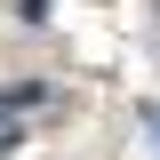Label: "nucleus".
<instances>
[{"label": "nucleus", "mask_w": 160, "mask_h": 160, "mask_svg": "<svg viewBox=\"0 0 160 160\" xmlns=\"http://www.w3.org/2000/svg\"><path fill=\"white\" fill-rule=\"evenodd\" d=\"M16 136H24V128H16V104H0V160L16 152Z\"/></svg>", "instance_id": "nucleus-1"}]
</instances>
